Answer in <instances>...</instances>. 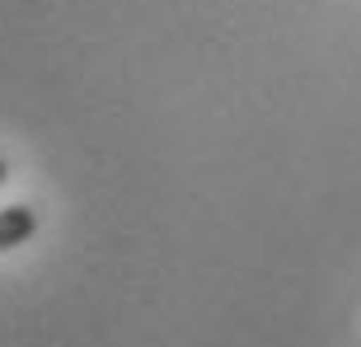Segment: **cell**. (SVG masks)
<instances>
[{
  "instance_id": "6da1fadb",
  "label": "cell",
  "mask_w": 361,
  "mask_h": 347,
  "mask_svg": "<svg viewBox=\"0 0 361 347\" xmlns=\"http://www.w3.org/2000/svg\"><path fill=\"white\" fill-rule=\"evenodd\" d=\"M33 230H38V212L24 207V202H14L0 212V254L5 249H19L24 240H33Z\"/></svg>"
},
{
  "instance_id": "7a4b0ae2",
  "label": "cell",
  "mask_w": 361,
  "mask_h": 347,
  "mask_svg": "<svg viewBox=\"0 0 361 347\" xmlns=\"http://www.w3.org/2000/svg\"><path fill=\"white\" fill-rule=\"evenodd\" d=\"M0 183H5V160H0Z\"/></svg>"
}]
</instances>
